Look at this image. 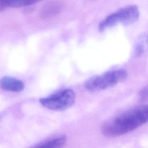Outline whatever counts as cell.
<instances>
[{
    "instance_id": "3957f363",
    "label": "cell",
    "mask_w": 148,
    "mask_h": 148,
    "mask_svg": "<svg viewBox=\"0 0 148 148\" xmlns=\"http://www.w3.org/2000/svg\"><path fill=\"white\" fill-rule=\"evenodd\" d=\"M139 11L137 6L130 5L109 14L102 20L98 26V29L102 32L105 29L113 27L118 24L124 25L135 23L139 18Z\"/></svg>"
},
{
    "instance_id": "30bf717a",
    "label": "cell",
    "mask_w": 148,
    "mask_h": 148,
    "mask_svg": "<svg viewBox=\"0 0 148 148\" xmlns=\"http://www.w3.org/2000/svg\"><path fill=\"white\" fill-rule=\"evenodd\" d=\"M147 86H145L143 87L139 92V97L140 100L141 101H145L147 100Z\"/></svg>"
},
{
    "instance_id": "52a82bcc",
    "label": "cell",
    "mask_w": 148,
    "mask_h": 148,
    "mask_svg": "<svg viewBox=\"0 0 148 148\" xmlns=\"http://www.w3.org/2000/svg\"><path fill=\"white\" fill-rule=\"evenodd\" d=\"M63 4L60 1H53L47 4L41 10L40 16L43 18H47L58 14L61 10Z\"/></svg>"
},
{
    "instance_id": "9c48e42d",
    "label": "cell",
    "mask_w": 148,
    "mask_h": 148,
    "mask_svg": "<svg viewBox=\"0 0 148 148\" xmlns=\"http://www.w3.org/2000/svg\"><path fill=\"white\" fill-rule=\"evenodd\" d=\"M42 0H10L9 7L19 8L23 6H27L36 3V2Z\"/></svg>"
},
{
    "instance_id": "5b68a950",
    "label": "cell",
    "mask_w": 148,
    "mask_h": 148,
    "mask_svg": "<svg viewBox=\"0 0 148 148\" xmlns=\"http://www.w3.org/2000/svg\"><path fill=\"white\" fill-rule=\"evenodd\" d=\"M0 87L5 90L19 92L24 88V84L18 79L10 76H5L0 79Z\"/></svg>"
},
{
    "instance_id": "277c9868",
    "label": "cell",
    "mask_w": 148,
    "mask_h": 148,
    "mask_svg": "<svg viewBox=\"0 0 148 148\" xmlns=\"http://www.w3.org/2000/svg\"><path fill=\"white\" fill-rule=\"evenodd\" d=\"M75 99L76 94L74 91L66 88L40 98L39 102L43 107L49 109L61 111L66 110L72 106Z\"/></svg>"
},
{
    "instance_id": "8992f818",
    "label": "cell",
    "mask_w": 148,
    "mask_h": 148,
    "mask_svg": "<svg viewBox=\"0 0 148 148\" xmlns=\"http://www.w3.org/2000/svg\"><path fill=\"white\" fill-rule=\"evenodd\" d=\"M66 142L65 135H57L47 138L33 146L34 147H60L64 146Z\"/></svg>"
},
{
    "instance_id": "6da1fadb",
    "label": "cell",
    "mask_w": 148,
    "mask_h": 148,
    "mask_svg": "<svg viewBox=\"0 0 148 148\" xmlns=\"http://www.w3.org/2000/svg\"><path fill=\"white\" fill-rule=\"evenodd\" d=\"M146 105L136 107L108 120L101 126V132L107 137H116L131 132L147 121Z\"/></svg>"
},
{
    "instance_id": "ba28073f",
    "label": "cell",
    "mask_w": 148,
    "mask_h": 148,
    "mask_svg": "<svg viewBox=\"0 0 148 148\" xmlns=\"http://www.w3.org/2000/svg\"><path fill=\"white\" fill-rule=\"evenodd\" d=\"M147 34L144 32L138 38L135 48V55L137 57L142 56L147 49Z\"/></svg>"
},
{
    "instance_id": "8fae6325",
    "label": "cell",
    "mask_w": 148,
    "mask_h": 148,
    "mask_svg": "<svg viewBox=\"0 0 148 148\" xmlns=\"http://www.w3.org/2000/svg\"><path fill=\"white\" fill-rule=\"evenodd\" d=\"M10 0H0V11H2L9 7Z\"/></svg>"
},
{
    "instance_id": "7a4b0ae2",
    "label": "cell",
    "mask_w": 148,
    "mask_h": 148,
    "mask_svg": "<svg viewBox=\"0 0 148 148\" xmlns=\"http://www.w3.org/2000/svg\"><path fill=\"white\" fill-rule=\"evenodd\" d=\"M128 76L124 69H115L88 79L84 84L85 88L89 91H99L112 87L124 80Z\"/></svg>"
}]
</instances>
